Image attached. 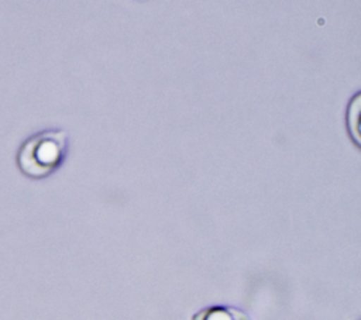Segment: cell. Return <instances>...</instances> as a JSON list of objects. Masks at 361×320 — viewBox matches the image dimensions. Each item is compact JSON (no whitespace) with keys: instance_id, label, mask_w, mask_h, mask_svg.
<instances>
[{"instance_id":"cell-2","label":"cell","mask_w":361,"mask_h":320,"mask_svg":"<svg viewBox=\"0 0 361 320\" xmlns=\"http://www.w3.org/2000/svg\"><path fill=\"white\" fill-rule=\"evenodd\" d=\"M193 320H251L243 310L228 306H212L199 312Z\"/></svg>"},{"instance_id":"cell-1","label":"cell","mask_w":361,"mask_h":320,"mask_svg":"<svg viewBox=\"0 0 361 320\" xmlns=\"http://www.w3.org/2000/svg\"><path fill=\"white\" fill-rule=\"evenodd\" d=\"M66 154V133L62 130H45L23 142L17 154V165L25 176L42 179L62 165Z\"/></svg>"}]
</instances>
